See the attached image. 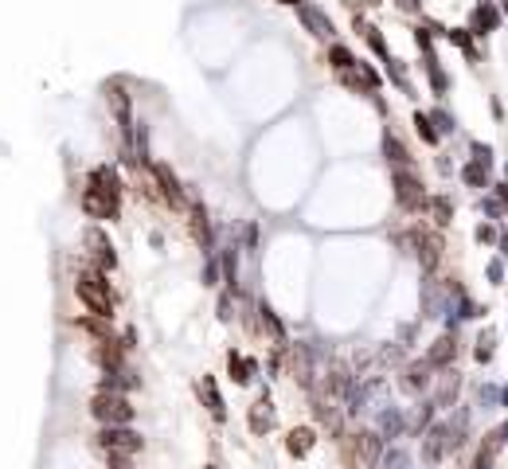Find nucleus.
Listing matches in <instances>:
<instances>
[{
	"label": "nucleus",
	"instance_id": "obj_16",
	"mask_svg": "<svg viewBox=\"0 0 508 469\" xmlns=\"http://www.w3.org/2000/svg\"><path fill=\"white\" fill-rule=\"evenodd\" d=\"M298 20H301V28L309 31V36H317V40H332V36H337L332 20L321 8H313V4H301V8H298Z\"/></svg>",
	"mask_w": 508,
	"mask_h": 469
},
{
	"label": "nucleus",
	"instance_id": "obj_13",
	"mask_svg": "<svg viewBox=\"0 0 508 469\" xmlns=\"http://www.w3.org/2000/svg\"><path fill=\"white\" fill-rule=\"evenodd\" d=\"M196 395H199V403L208 407L211 419H215V422H227V403H223V391H220V383H215V376H199Z\"/></svg>",
	"mask_w": 508,
	"mask_h": 469
},
{
	"label": "nucleus",
	"instance_id": "obj_38",
	"mask_svg": "<svg viewBox=\"0 0 508 469\" xmlns=\"http://www.w3.org/2000/svg\"><path fill=\"white\" fill-rule=\"evenodd\" d=\"M203 469H220V466H215V461H208V466H203Z\"/></svg>",
	"mask_w": 508,
	"mask_h": 469
},
{
	"label": "nucleus",
	"instance_id": "obj_19",
	"mask_svg": "<svg viewBox=\"0 0 508 469\" xmlns=\"http://www.w3.org/2000/svg\"><path fill=\"white\" fill-rule=\"evenodd\" d=\"M247 426H250V434H259V438L274 430V403H270V395H262V399L247 410Z\"/></svg>",
	"mask_w": 508,
	"mask_h": 469
},
{
	"label": "nucleus",
	"instance_id": "obj_37",
	"mask_svg": "<svg viewBox=\"0 0 508 469\" xmlns=\"http://www.w3.org/2000/svg\"><path fill=\"white\" fill-rule=\"evenodd\" d=\"M278 4H298V8H301V0H278Z\"/></svg>",
	"mask_w": 508,
	"mask_h": 469
},
{
	"label": "nucleus",
	"instance_id": "obj_32",
	"mask_svg": "<svg viewBox=\"0 0 508 469\" xmlns=\"http://www.w3.org/2000/svg\"><path fill=\"white\" fill-rule=\"evenodd\" d=\"M282 352H286V348H274V352H270V360H266V376H270V380H282Z\"/></svg>",
	"mask_w": 508,
	"mask_h": 469
},
{
	"label": "nucleus",
	"instance_id": "obj_7",
	"mask_svg": "<svg viewBox=\"0 0 508 469\" xmlns=\"http://www.w3.org/2000/svg\"><path fill=\"white\" fill-rule=\"evenodd\" d=\"M153 180H157V192L160 200L169 203L172 211H188V200H184V184H180V176L169 169V164H149Z\"/></svg>",
	"mask_w": 508,
	"mask_h": 469
},
{
	"label": "nucleus",
	"instance_id": "obj_1",
	"mask_svg": "<svg viewBox=\"0 0 508 469\" xmlns=\"http://www.w3.org/2000/svg\"><path fill=\"white\" fill-rule=\"evenodd\" d=\"M121 196H125V180L114 164L90 169L86 188H82V211L90 220H121Z\"/></svg>",
	"mask_w": 508,
	"mask_h": 469
},
{
	"label": "nucleus",
	"instance_id": "obj_14",
	"mask_svg": "<svg viewBox=\"0 0 508 469\" xmlns=\"http://www.w3.org/2000/svg\"><path fill=\"white\" fill-rule=\"evenodd\" d=\"M227 371H231V380L239 383V387H250V383L259 380V360L243 356L239 348H231L227 352Z\"/></svg>",
	"mask_w": 508,
	"mask_h": 469
},
{
	"label": "nucleus",
	"instance_id": "obj_34",
	"mask_svg": "<svg viewBox=\"0 0 508 469\" xmlns=\"http://www.w3.org/2000/svg\"><path fill=\"white\" fill-rule=\"evenodd\" d=\"M395 4H399L403 12H419V0H395Z\"/></svg>",
	"mask_w": 508,
	"mask_h": 469
},
{
	"label": "nucleus",
	"instance_id": "obj_17",
	"mask_svg": "<svg viewBox=\"0 0 508 469\" xmlns=\"http://www.w3.org/2000/svg\"><path fill=\"white\" fill-rule=\"evenodd\" d=\"M289 371L301 387H313V348L309 344H289Z\"/></svg>",
	"mask_w": 508,
	"mask_h": 469
},
{
	"label": "nucleus",
	"instance_id": "obj_36",
	"mask_svg": "<svg viewBox=\"0 0 508 469\" xmlns=\"http://www.w3.org/2000/svg\"><path fill=\"white\" fill-rule=\"evenodd\" d=\"M500 438H505V442H508V422H505V426H500Z\"/></svg>",
	"mask_w": 508,
	"mask_h": 469
},
{
	"label": "nucleus",
	"instance_id": "obj_33",
	"mask_svg": "<svg viewBox=\"0 0 508 469\" xmlns=\"http://www.w3.org/2000/svg\"><path fill=\"white\" fill-rule=\"evenodd\" d=\"M106 469H133V461L130 458H114V461H106Z\"/></svg>",
	"mask_w": 508,
	"mask_h": 469
},
{
	"label": "nucleus",
	"instance_id": "obj_6",
	"mask_svg": "<svg viewBox=\"0 0 508 469\" xmlns=\"http://www.w3.org/2000/svg\"><path fill=\"white\" fill-rule=\"evenodd\" d=\"M391 184H395V200L399 208H407V211H422L426 208V192H422V180L415 176L410 169H395L391 172Z\"/></svg>",
	"mask_w": 508,
	"mask_h": 469
},
{
	"label": "nucleus",
	"instance_id": "obj_29",
	"mask_svg": "<svg viewBox=\"0 0 508 469\" xmlns=\"http://www.w3.org/2000/svg\"><path fill=\"white\" fill-rule=\"evenodd\" d=\"M254 247H259V223L250 220L239 227V250H254Z\"/></svg>",
	"mask_w": 508,
	"mask_h": 469
},
{
	"label": "nucleus",
	"instance_id": "obj_15",
	"mask_svg": "<svg viewBox=\"0 0 508 469\" xmlns=\"http://www.w3.org/2000/svg\"><path fill=\"white\" fill-rule=\"evenodd\" d=\"M254 313H259V329L274 340V348H286V325H282V317L274 313V305H270V301H254Z\"/></svg>",
	"mask_w": 508,
	"mask_h": 469
},
{
	"label": "nucleus",
	"instance_id": "obj_25",
	"mask_svg": "<svg viewBox=\"0 0 508 469\" xmlns=\"http://www.w3.org/2000/svg\"><path fill=\"white\" fill-rule=\"evenodd\" d=\"M461 180H465L469 188H485L488 164H485V160H473V164H465V169H461Z\"/></svg>",
	"mask_w": 508,
	"mask_h": 469
},
{
	"label": "nucleus",
	"instance_id": "obj_27",
	"mask_svg": "<svg viewBox=\"0 0 508 469\" xmlns=\"http://www.w3.org/2000/svg\"><path fill=\"white\" fill-rule=\"evenodd\" d=\"M473 24H477V36H485V31L497 28V12L488 8V4H481V8L473 12Z\"/></svg>",
	"mask_w": 508,
	"mask_h": 469
},
{
	"label": "nucleus",
	"instance_id": "obj_4",
	"mask_svg": "<svg viewBox=\"0 0 508 469\" xmlns=\"http://www.w3.org/2000/svg\"><path fill=\"white\" fill-rule=\"evenodd\" d=\"M141 446H145V438H141L133 426H102L98 434H94V449H98L106 461L133 458V454H141Z\"/></svg>",
	"mask_w": 508,
	"mask_h": 469
},
{
	"label": "nucleus",
	"instance_id": "obj_2",
	"mask_svg": "<svg viewBox=\"0 0 508 469\" xmlns=\"http://www.w3.org/2000/svg\"><path fill=\"white\" fill-rule=\"evenodd\" d=\"M75 293H79V301L86 305V313H94V317H114V286L106 282L102 270H82L79 278H75Z\"/></svg>",
	"mask_w": 508,
	"mask_h": 469
},
{
	"label": "nucleus",
	"instance_id": "obj_21",
	"mask_svg": "<svg viewBox=\"0 0 508 469\" xmlns=\"http://www.w3.org/2000/svg\"><path fill=\"white\" fill-rule=\"evenodd\" d=\"M430 364L426 360H415V364H407V368H403V387L407 391H422V387H430Z\"/></svg>",
	"mask_w": 508,
	"mask_h": 469
},
{
	"label": "nucleus",
	"instance_id": "obj_23",
	"mask_svg": "<svg viewBox=\"0 0 508 469\" xmlns=\"http://www.w3.org/2000/svg\"><path fill=\"white\" fill-rule=\"evenodd\" d=\"M79 329H86L90 337H94V344H98V340H114L110 317H79Z\"/></svg>",
	"mask_w": 508,
	"mask_h": 469
},
{
	"label": "nucleus",
	"instance_id": "obj_31",
	"mask_svg": "<svg viewBox=\"0 0 508 469\" xmlns=\"http://www.w3.org/2000/svg\"><path fill=\"white\" fill-rule=\"evenodd\" d=\"M203 286H220V259L215 254H208V262H203Z\"/></svg>",
	"mask_w": 508,
	"mask_h": 469
},
{
	"label": "nucleus",
	"instance_id": "obj_39",
	"mask_svg": "<svg viewBox=\"0 0 508 469\" xmlns=\"http://www.w3.org/2000/svg\"><path fill=\"white\" fill-rule=\"evenodd\" d=\"M364 4H379V0H364Z\"/></svg>",
	"mask_w": 508,
	"mask_h": 469
},
{
	"label": "nucleus",
	"instance_id": "obj_9",
	"mask_svg": "<svg viewBox=\"0 0 508 469\" xmlns=\"http://www.w3.org/2000/svg\"><path fill=\"white\" fill-rule=\"evenodd\" d=\"M184 215H188V235L192 239H196V247L203 250V254H215V235H211V215H208V208H203V203H188V211H184Z\"/></svg>",
	"mask_w": 508,
	"mask_h": 469
},
{
	"label": "nucleus",
	"instance_id": "obj_11",
	"mask_svg": "<svg viewBox=\"0 0 508 469\" xmlns=\"http://www.w3.org/2000/svg\"><path fill=\"white\" fill-rule=\"evenodd\" d=\"M337 79H340V86H348V90H356V94H376L379 90V75L368 67V63H352V67H344V70H337Z\"/></svg>",
	"mask_w": 508,
	"mask_h": 469
},
{
	"label": "nucleus",
	"instance_id": "obj_8",
	"mask_svg": "<svg viewBox=\"0 0 508 469\" xmlns=\"http://www.w3.org/2000/svg\"><path fill=\"white\" fill-rule=\"evenodd\" d=\"M82 247H86L90 262H94V270H114L118 266V254H114V243L102 235V227H86V235H82Z\"/></svg>",
	"mask_w": 508,
	"mask_h": 469
},
{
	"label": "nucleus",
	"instance_id": "obj_20",
	"mask_svg": "<svg viewBox=\"0 0 508 469\" xmlns=\"http://www.w3.org/2000/svg\"><path fill=\"white\" fill-rule=\"evenodd\" d=\"M454 356H458V340H454V337H438L434 344H430V352H426V364H430V368H449Z\"/></svg>",
	"mask_w": 508,
	"mask_h": 469
},
{
	"label": "nucleus",
	"instance_id": "obj_22",
	"mask_svg": "<svg viewBox=\"0 0 508 469\" xmlns=\"http://www.w3.org/2000/svg\"><path fill=\"white\" fill-rule=\"evenodd\" d=\"M458 387H461L458 371H442L438 387H434V407H449V403L458 399Z\"/></svg>",
	"mask_w": 508,
	"mask_h": 469
},
{
	"label": "nucleus",
	"instance_id": "obj_28",
	"mask_svg": "<svg viewBox=\"0 0 508 469\" xmlns=\"http://www.w3.org/2000/svg\"><path fill=\"white\" fill-rule=\"evenodd\" d=\"M426 208H430V215H434V223H438V227H446V223H449V215H454V208H449V200H446V196H438V200H430Z\"/></svg>",
	"mask_w": 508,
	"mask_h": 469
},
{
	"label": "nucleus",
	"instance_id": "obj_26",
	"mask_svg": "<svg viewBox=\"0 0 508 469\" xmlns=\"http://www.w3.org/2000/svg\"><path fill=\"white\" fill-rule=\"evenodd\" d=\"M329 63H332V70H344V67H352V63H356V55H352L344 43H332V47H329Z\"/></svg>",
	"mask_w": 508,
	"mask_h": 469
},
{
	"label": "nucleus",
	"instance_id": "obj_18",
	"mask_svg": "<svg viewBox=\"0 0 508 469\" xmlns=\"http://www.w3.org/2000/svg\"><path fill=\"white\" fill-rule=\"evenodd\" d=\"M282 442H286V454H289V458L301 461V458H309L313 446H317V430H313V426H293Z\"/></svg>",
	"mask_w": 508,
	"mask_h": 469
},
{
	"label": "nucleus",
	"instance_id": "obj_12",
	"mask_svg": "<svg viewBox=\"0 0 508 469\" xmlns=\"http://www.w3.org/2000/svg\"><path fill=\"white\" fill-rule=\"evenodd\" d=\"M407 247H415V254H419V262L426 270L438 266V259H442V235H434V231H410Z\"/></svg>",
	"mask_w": 508,
	"mask_h": 469
},
{
	"label": "nucleus",
	"instance_id": "obj_30",
	"mask_svg": "<svg viewBox=\"0 0 508 469\" xmlns=\"http://www.w3.org/2000/svg\"><path fill=\"white\" fill-rule=\"evenodd\" d=\"M415 125H419V137L426 141V145H438V130L430 125V118H426V114H415Z\"/></svg>",
	"mask_w": 508,
	"mask_h": 469
},
{
	"label": "nucleus",
	"instance_id": "obj_5",
	"mask_svg": "<svg viewBox=\"0 0 508 469\" xmlns=\"http://www.w3.org/2000/svg\"><path fill=\"white\" fill-rule=\"evenodd\" d=\"M379 454H383V442L376 430H360V434L340 438V458L348 466H379Z\"/></svg>",
	"mask_w": 508,
	"mask_h": 469
},
{
	"label": "nucleus",
	"instance_id": "obj_35",
	"mask_svg": "<svg viewBox=\"0 0 508 469\" xmlns=\"http://www.w3.org/2000/svg\"><path fill=\"white\" fill-rule=\"evenodd\" d=\"M477 239L481 243H493V227H477Z\"/></svg>",
	"mask_w": 508,
	"mask_h": 469
},
{
	"label": "nucleus",
	"instance_id": "obj_10",
	"mask_svg": "<svg viewBox=\"0 0 508 469\" xmlns=\"http://www.w3.org/2000/svg\"><path fill=\"white\" fill-rule=\"evenodd\" d=\"M90 356H94V364H98L106 376H121V371H125V344H121V337L98 340V344L90 348Z\"/></svg>",
	"mask_w": 508,
	"mask_h": 469
},
{
	"label": "nucleus",
	"instance_id": "obj_24",
	"mask_svg": "<svg viewBox=\"0 0 508 469\" xmlns=\"http://www.w3.org/2000/svg\"><path fill=\"white\" fill-rule=\"evenodd\" d=\"M383 153H387V160L395 164V169H410V153L403 149V145L391 137V133H383Z\"/></svg>",
	"mask_w": 508,
	"mask_h": 469
},
{
	"label": "nucleus",
	"instance_id": "obj_3",
	"mask_svg": "<svg viewBox=\"0 0 508 469\" xmlns=\"http://www.w3.org/2000/svg\"><path fill=\"white\" fill-rule=\"evenodd\" d=\"M133 403L125 391H94L90 395V419L98 426H133Z\"/></svg>",
	"mask_w": 508,
	"mask_h": 469
}]
</instances>
